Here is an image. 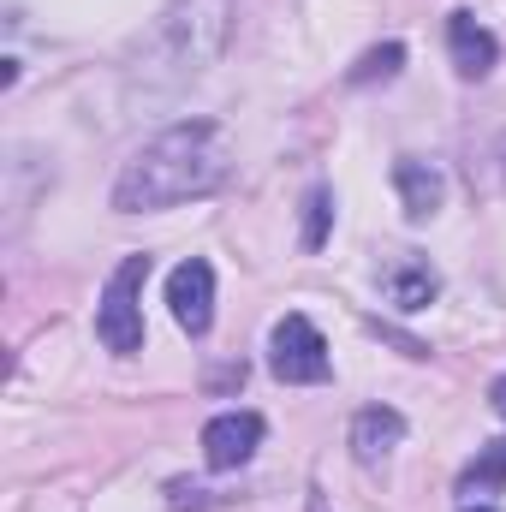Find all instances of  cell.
Listing matches in <instances>:
<instances>
[{
    "label": "cell",
    "mask_w": 506,
    "mask_h": 512,
    "mask_svg": "<svg viewBox=\"0 0 506 512\" xmlns=\"http://www.w3.org/2000/svg\"><path fill=\"white\" fill-rule=\"evenodd\" d=\"M233 173V143L215 120H179L155 131L114 179V209L120 215H155L179 209L197 197H215Z\"/></svg>",
    "instance_id": "6da1fadb"
},
{
    "label": "cell",
    "mask_w": 506,
    "mask_h": 512,
    "mask_svg": "<svg viewBox=\"0 0 506 512\" xmlns=\"http://www.w3.org/2000/svg\"><path fill=\"white\" fill-rule=\"evenodd\" d=\"M227 30H233V0H173L131 54V90L143 96L185 90L221 60Z\"/></svg>",
    "instance_id": "7a4b0ae2"
},
{
    "label": "cell",
    "mask_w": 506,
    "mask_h": 512,
    "mask_svg": "<svg viewBox=\"0 0 506 512\" xmlns=\"http://www.w3.org/2000/svg\"><path fill=\"white\" fill-rule=\"evenodd\" d=\"M143 280H149V256L137 251L108 274V292L96 304V340L120 358L143 352Z\"/></svg>",
    "instance_id": "3957f363"
},
{
    "label": "cell",
    "mask_w": 506,
    "mask_h": 512,
    "mask_svg": "<svg viewBox=\"0 0 506 512\" xmlns=\"http://www.w3.org/2000/svg\"><path fill=\"white\" fill-rule=\"evenodd\" d=\"M268 370H274V382H286V387H316L334 376L328 340L316 334L310 316H280L274 322V334H268Z\"/></svg>",
    "instance_id": "277c9868"
},
{
    "label": "cell",
    "mask_w": 506,
    "mask_h": 512,
    "mask_svg": "<svg viewBox=\"0 0 506 512\" xmlns=\"http://www.w3.org/2000/svg\"><path fill=\"white\" fill-rule=\"evenodd\" d=\"M167 310H173V322H179L191 340L209 334V322H215V268H209L203 256H191V262H179V268L167 274Z\"/></svg>",
    "instance_id": "5b68a950"
},
{
    "label": "cell",
    "mask_w": 506,
    "mask_h": 512,
    "mask_svg": "<svg viewBox=\"0 0 506 512\" xmlns=\"http://www.w3.org/2000/svg\"><path fill=\"white\" fill-rule=\"evenodd\" d=\"M256 447H262V417L256 411H221V417L203 423V459H209V471L251 465Z\"/></svg>",
    "instance_id": "8992f818"
},
{
    "label": "cell",
    "mask_w": 506,
    "mask_h": 512,
    "mask_svg": "<svg viewBox=\"0 0 506 512\" xmlns=\"http://www.w3.org/2000/svg\"><path fill=\"white\" fill-rule=\"evenodd\" d=\"M381 292H387L393 310H429L435 292H441V274H435L417 251H405V256H393V262L381 268Z\"/></svg>",
    "instance_id": "52a82bcc"
},
{
    "label": "cell",
    "mask_w": 506,
    "mask_h": 512,
    "mask_svg": "<svg viewBox=\"0 0 506 512\" xmlns=\"http://www.w3.org/2000/svg\"><path fill=\"white\" fill-rule=\"evenodd\" d=\"M447 48H453L459 78H489L495 60H501V42H495L471 12H453V18H447Z\"/></svg>",
    "instance_id": "ba28073f"
},
{
    "label": "cell",
    "mask_w": 506,
    "mask_h": 512,
    "mask_svg": "<svg viewBox=\"0 0 506 512\" xmlns=\"http://www.w3.org/2000/svg\"><path fill=\"white\" fill-rule=\"evenodd\" d=\"M399 441H405V417L393 405H364L352 417V459L358 465H381Z\"/></svg>",
    "instance_id": "9c48e42d"
},
{
    "label": "cell",
    "mask_w": 506,
    "mask_h": 512,
    "mask_svg": "<svg viewBox=\"0 0 506 512\" xmlns=\"http://www.w3.org/2000/svg\"><path fill=\"white\" fill-rule=\"evenodd\" d=\"M393 185H399V203H405V215L411 221H429L435 209H441V197H447V185H441V173L429 167V161H393Z\"/></svg>",
    "instance_id": "30bf717a"
},
{
    "label": "cell",
    "mask_w": 506,
    "mask_h": 512,
    "mask_svg": "<svg viewBox=\"0 0 506 512\" xmlns=\"http://www.w3.org/2000/svg\"><path fill=\"white\" fill-rule=\"evenodd\" d=\"M501 489H506V441H483L477 459L459 471V495L471 507V501H495Z\"/></svg>",
    "instance_id": "8fae6325"
},
{
    "label": "cell",
    "mask_w": 506,
    "mask_h": 512,
    "mask_svg": "<svg viewBox=\"0 0 506 512\" xmlns=\"http://www.w3.org/2000/svg\"><path fill=\"white\" fill-rule=\"evenodd\" d=\"M399 66H405V48H399V42H381V48H370L346 78H352V84H376V78L387 84V78H399Z\"/></svg>",
    "instance_id": "7c38bea8"
},
{
    "label": "cell",
    "mask_w": 506,
    "mask_h": 512,
    "mask_svg": "<svg viewBox=\"0 0 506 512\" xmlns=\"http://www.w3.org/2000/svg\"><path fill=\"white\" fill-rule=\"evenodd\" d=\"M328 221H334V191L316 185V191L304 197V251H322V245H328Z\"/></svg>",
    "instance_id": "4fadbf2b"
},
{
    "label": "cell",
    "mask_w": 506,
    "mask_h": 512,
    "mask_svg": "<svg viewBox=\"0 0 506 512\" xmlns=\"http://www.w3.org/2000/svg\"><path fill=\"white\" fill-rule=\"evenodd\" d=\"M489 405H495V411H501V417H506V376H501V382H495V387H489Z\"/></svg>",
    "instance_id": "5bb4252c"
},
{
    "label": "cell",
    "mask_w": 506,
    "mask_h": 512,
    "mask_svg": "<svg viewBox=\"0 0 506 512\" xmlns=\"http://www.w3.org/2000/svg\"><path fill=\"white\" fill-rule=\"evenodd\" d=\"M465 512H495V507H489V501H471V507H465Z\"/></svg>",
    "instance_id": "9a60e30c"
}]
</instances>
